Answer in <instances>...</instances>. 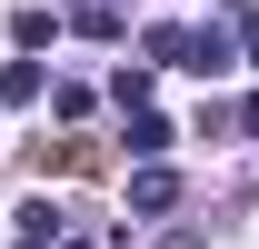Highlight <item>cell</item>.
<instances>
[{
	"label": "cell",
	"instance_id": "1",
	"mask_svg": "<svg viewBox=\"0 0 259 249\" xmlns=\"http://www.w3.org/2000/svg\"><path fill=\"white\" fill-rule=\"evenodd\" d=\"M130 210H140V219H160V210H180V180H169L160 159H140V180H130Z\"/></svg>",
	"mask_w": 259,
	"mask_h": 249
},
{
	"label": "cell",
	"instance_id": "2",
	"mask_svg": "<svg viewBox=\"0 0 259 249\" xmlns=\"http://www.w3.org/2000/svg\"><path fill=\"white\" fill-rule=\"evenodd\" d=\"M40 90H50V70H40L30 50H20V60H10V70H0V110H30Z\"/></svg>",
	"mask_w": 259,
	"mask_h": 249
},
{
	"label": "cell",
	"instance_id": "3",
	"mask_svg": "<svg viewBox=\"0 0 259 249\" xmlns=\"http://www.w3.org/2000/svg\"><path fill=\"white\" fill-rule=\"evenodd\" d=\"M140 50H150V70H190V30H180V20H150Z\"/></svg>",
	"mask_w": 259,
	"mask_h": 249
},
{
	"label": "cell",
	"instance_id": "4",
	"mask_svg": "<svg viewBox=\"0 0 259 249\" xmlns=\"http://www.w3.org/2000/svg\"><path fill=\"white\" fill-rule=\"evenodd\" d=\"M169 140H180V130H169L160 110H130V159H169Z\"/></svg>",
	"mask_w": 259,
	"mask_h": 249
},
{
	"label": "cell",
	"instance_id": "5",
	"mask_svg": "<svg viewBox=\"0 0 259 249\" xmlns=\"http://www.w3.org/2000/svg\"><path fill=\"white\" fill-rule=\"evenodd\" d=\"M70 30H80V40H120L130 20H120V0H80V10H70Z\"/></svg>",
	"mask_w": 259,
	"mask_h": 249
},
{
	"label": "cell",
	"instance_id": "6",
	"mask_svg": "<svg viewBox=\"0 0 259 249\" xmlns=\"http://www.w3.org/2000/svg\"><path fill=\"white\" fill-rule=\"evenodd\" d=\"M70 229H60V210H50V199H30V210H20V249H60Z\"/></svg>",
	"mask_w": 259,
	"mask_h": 249
},
{
	"label": "cell",
	"instance_id": "7",
	"mask_svg": "<svg viewBox=\"0 0 259 249\" xmlns=\"http://www.w3.org/2000/svg\"><path fill=\"white\" fill-rule=\"evenodd\" d=\"M220 20H229V40H239V60L259 70V10H249V0H220Z\"/></svg>",
	"mask_w": 259,
	"mask_h": 249
}]
</instances>
